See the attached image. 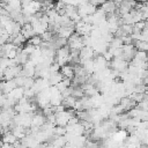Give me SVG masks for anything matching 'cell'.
<instances>
[{"mask_svg": "<svg viewBox=\"0 0 148 148\" xmlns=\"http://www.w3.org/2000/svg\"><path fill=\"white\" fill-rule=\"evenodd\" d=\"M109 62L111 65V69H116L118 72H123L127 69V66H128V62L121 58H112Z\"/></svg>", "mask_w": 148, "mask_h": 148, "instance_id": "obj_1", "label": "cell"}, {"mask_svg": "<svg viewBox=\"0 0 148 148\" xmlns=\"http://www.w3.org/2000/svg\"><path fill=\"white\" fill-rule=\"evenodd\" d=\"M95 56H96V53L91 46H83L80 50L79 58H80V61H82V60H87V59H92Z\"/></svg>", "mask_w": 148, "mask_h": 148, "instance_id": "obj_2", "label": "cell"}, {"mask_svg": "<svg viewBox=\"0 0 148 148\" xmlns=\"http://www.w3.org/2000/svg\"><path fill=\"white\" fill-rule=\"evenodd\" d=\"M101 9L105 13V14H110V13H114L117 10V3L112 0H105L102 5H101Z\"/></svg>", "mask_w": 148, "mask_h": 148, "instance_id": "obj_3", "label": "cell"}, {"mask_svg": "<svg viewBox=\"0 0 148 148\" xmlns=\"http://www.w3.org/2000/svg\"><path fill=\"white\" fill-rule=\"evenodd\" d=\"M60 73L62 74L64 77L73 79V76H74V68H73V65H71V64H65V65L60 66Z\"/></svg>", "mask_w": 148, "mask_h": 148, "instance_id": "obj_4", "label": "cell"}, {"mask_svg": "<svg viewBox=\"0 0 148 148\" xmlns=\"http://www.w3.org/2000/svg\"><path fill=\"white\" fill-rule=\"evenodd\" d=\"M45 116L43 113H34L32 114V118H31V125L30 126H37V127H40L44 123H45Z\"/></svg>", "mask_w": 148, "mask_h": 148, "instance_id": "obj_5", "label": "cell"}, {"mask_svg": "<svg viewBox=\"0 0 148 148\" xmlns=\"http://www.w3.org/2000/svg\"><path fill=\"white\" fill-rule=\"evenodd\" d=\"M21 34L23 35V37H24L25 39H29L30 37L35 36L34 29H32V27H31L30 23H25V24H23V25L21 27Z\"/></svg>", "mask_w": 148, "mask_h": 148, "instance_id": "obj_6", "label": "cell"}, {"mask_svg": "<svg viewBox=\"0 0 148 148\" xmlns=\"http://www.w3.org/2000/svg\"><path fill=\"white\" fill-rule=\"evenodd\" d=\"M62 79H64V76H62V74L60 72H54V73L50 74V77L47 79V81H49L50 86H56L57 83L62 81Z\"/></svg>", "mask_w": 148, "mask_h": 148, "instance_id": "obj_7", "label": "cell"}, {"mask_svg": "<svg viewBox=\"0 0 148 148\" xmlns=\"http://www.w3.org/2000/svg\"><path fill=\"white\" fill-rule=\"evenodd\" d=\"M16 140H17V139H16V136H15L12 132H7V133H5V134L2 135V139H1V141H2V142L10 143V145H13Z\"/></svg>", "mask_w": 148, "mask_h": 148, "instance_id": "obj_8", "label": "cell"}, {"mask_svg": "<svg viewBox=\"0 0 148 148\" xmlns=\"http://www.w3.org/2000/svg\"><path fill=\"white\" fill-rule=\"evenodd\" d=\"M133 45H134L135 50H138V51H146L147 52V50H148V43L145 40H134Z\"/></svg>", "mask_w": 148, "mask_h": 148, "instance_id": "obj_9", "label": "cell"}, {"mask_svg": "<svg viewBox=\"0 0 148 148\" xmlns=\"http://www.w3.org/2000/svg\"><path fill=\"white\" fill-rule=\"evenodd\" d=\"M123 45H124V44H123L121 38H120V37H116V36H113L112 40L109 43V46L112 47V49H119V47H121Z\"/></svg>", "mask_w": 148, "mask_h": 148, "instance_id": "obj_10", "label": "cell"}, {"mask_svg": "<svg viewBox=\"0 0 148 148\" xmlns=\"http://www.w3.org/2000/svg\"><path fill=\"white\" fill-rule=\"evenodd\" d=\"M42 38H40V36L39 35H35V36H32V37H30L29 39H28V44H30V45H32V46H35V47H37V46H39L40 44H42Z\"/></svg>", "mask_w": 148, "mask_h": 148, "instance_id": "obj_11", "label": "cell"}, {"mask_svg": "<svg viewBox=\"0 0 148 148\" xmlns=\"http://www.w3.org/2000/svg\"><path fill=\"white\" fill-rule=\"evenodd\" d=\"M25 40H27V39H25V38L23 37V35L20 32V34H17L16 36H14V39H13L12 44H14L15 46H18V45H22Z\"/></svg>", "mask_w": 148, "mask_h": 148, "instance_id": "obj_12", "label": "cell"}, {"mask_svg": "<svg viewBox=\"0 0 148 148\" xmlns=\"http://www.w3.org/2000/svg\"><path fill=\"white\" fill-rule=\"evenodd\" d=\"M40 36V38H42V40L43 42H51L52 39H53V37H54V34L53 32H51V31H49V30H45L42 35H39Z\"/></svg>", "mask_w": 148, "mask_h": 148, "instance_id": "obj_13", "label": "cell"}, {"mask_svg": "<svg viewBox=\"0 0 148 148\" xmlns=\"http://www.w3.org/2000/svg\"><path fill=\"white\" fill-rule=\"evenodd\" d=\"M134 59L140 60V61H147V52L146 51H135L134 53Z\"/></svg>", "mask_w": 148, "mask_h": 148, "instance_id": "obj_14", "label": "cell"}, {"mask_svg": "<svg viewBox=\"0 0 148 148\" xmlns=\"http://www.w3.org/2000/svg\"><path fill=\"white\" fill-rule=\"evenodd\" d=\"M72 96H74L76 99H79V98H81V97H83L84 96V92H83V90L81 89V87H73V90H72Z\"/></svg>", "mask_w": 148, "mask_h": 148, "instance_id": "obj_15", "label": "cell"}, {"mask_svg": "<svg viewBox=\"0 0 148 148\" xmlns=\"http://www.w3.org/2000/svg\"><path fill=\"white\" fill-rule=\"evenodd\" d=\"M119 28L123 30V32L125 35H131L133 32V25L132 24H126V23H121L119 25Z\"/></svg>", "mask_w": 148, "mask_h": 148, "instance_id": "obj_16", "label": "cell"}, {"mask_svg": "<svg viewBox=\"0 0 148 148\" xmlns=\"http://www.w3.org/2000/svg\"><path fill=\"white\" fill-rule=\"evenodd\" d=\"M65 133H66V128H65V126H54L53 127V135H57V136H59V135H65Z\"/></svg>", "mask_w": 148, "mask_h": 148, "instance_id": "obj_17", "label": "cell"}, {"mask_svg": "<svg viewBox=\"0 0 148 148\" xmlns=\"http://www.w3.org/2000/svg\"><path fill=\"white\" fill-rule=\"evenodd\" d=\"M34 81H35V79H34L32 76H25V77H24V82H23V88H24V89L31 88L32 84H34Z\"/></svg>", "mask_w": 148, "mask_h": 148, "instance_id": "obj_18", "label": "cell"}, {"mask_svg": "<svg viewBox=\"0 0 148 148\" xmlns=\"http://www.w3.org/2000/svg\"><path fill=\"white\" fill-rule=\"evenodd\" d=\"M135 106L139 108V109H141V110H143V111H147V110H148V101H147V98H145V99H142L141 102L136 103Z\"/></svg>", "mask_w": 148, "mask_h": 148, "instance_id": "obj_19", "label": "cell"}, {"mask_svg": "<svg viewBox=\"0 0 148 148\" xmlns=\"http://www.w3.org/2000/svg\"><path fill=\"white\" fill-rule=\"evenodd\" d=\"M59 69H60V66L54 61V62H52L50 66H49V71H50V73H54V72H59Z\"/></svg>", "mask_w": 148, "mask_h": 148, "instance_id": "obj_20", "label": "cell"}, {"mask_svg": "<svg viewBox=\"0 0 148 148\" xmlns=\"http://www.w3.org/2000/svg\"><path fill=\"white\" fill-rule=\"evenodd\" d=\"M65 5H72V6H75L77 7L79 6V0H61Z\"/></svg>", "mask_w": 148, "mask_h": 148, "instance_id": "obj_21", "label": "cell"}, {"mask_svg": "<svg viewBox=\"0 0 148 148\" xmlns=\"http://www.w3.org/2000/svg\"><path fill=\"white\" fill-rule=\"evenodd\" d=\"M104 1H105V0H89V2H90L91 5H94V6H96V7H97L98 5L101 6V5H102Z\"/></svg>", "mask_w": 148, "mask_h": 148, "instance_id": "obj_22", "label": "cell"}, {"mask_svg": "<svg viewBox=\"0 0 148 148\" xmlns=\"http://www.w3.org/2000/svg\"><path fill=\"white\" fill-rule=\"evenodd\" d=\"M5 102H6V95L5 94H0V109L3 106Z\"/></svg>", "mask_w": 148, "mask_h": 148, "instance_id": "obj_23", "label": "cell"}]
</instances>
